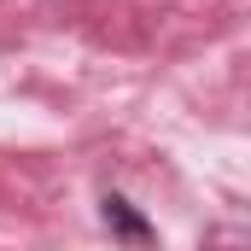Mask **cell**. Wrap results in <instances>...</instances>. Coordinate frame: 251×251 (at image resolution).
<instances>
[{"mask_svg": "<svg viewBox=\"0 0 251 251\" xmlns=\"http://www.w3.org/2000/svg\"><path fill=\"white\" fill-rule=\"evenodd\" d=\"M100 216H105V228H111L123 246H134V251H146L152 240H158V234H152V222H146V216L128 204L123 193H105V199H100Z\"/></svg>", "mask_w": 251, "mask_h": 251, "instance_id": "obj_1", "label": "cell"}]
</instances>
